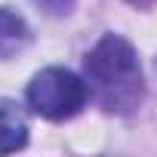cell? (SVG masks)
<instances>
[{
  "label": "cell",
  "mask_w": 157,
  "mask_h": 157,
  "mask_svg": "<svg viewBox=\"0 0 157 157\" xmlns=\"http://www.w3.org/2000/svg\"><path fill=\"white\" fill-rule=\"evenodd\" d=\"M86 86L99 96L108 111L129 114L142 102V65L132 43L120 34H105L83 59Z\"/></svg>",
  "instance_id": "obj_1"
},
{
  "label": "cell",
  "mask_w": 157,
  "mask_h": 157,
  "mask_svg": "<svg viewBox=\"0 0 157 157\" xmlns=\"http://www.w3.org/2000/svg\"><path fill=\"white\" fill-rule=\"evenodd\" d=\"M90 86L68 68H43L28 83V105L46 120H68L86 105Z\"/></svg>",
  "instance_id": "obj_2"
},
{
  "label": "cell",
  "mask_w": 157,
  "mask_h": 157,
  "mask_svg": "<svg viewBox=\"0 0 157 157\" xmlns=\"http://www.w3.org/2000/svg\"><path fill=\"white\" fill-rule=\"evenodd\" d=\"M28 145V120L13 102H0V154Z\"/></svg>",
  "instance_id": "obj_3"
},
{
  "label": "cell",
  "mask_w": 157,
  "mask_h": 157,
  "mask_svg": "<svg viewBox=\"0 0 157 157\" xmlns=\"http://www.w3.org/2000/svg\"><path fill=\"white\" fill-rule=\"evenodd\" d=\"M28 40H31L28 22L19 13L0 6V59H10V56L22 52L28 46Z\"/></svg>",
  "instance_id": "obj_4"
},
{
  "label": "cell",
  "mask_w": 157,
  "mask_h": 157,
  "mask_svg": "<svg viewBox=\"0 0 157 157\" xmlns=\"http://www.w3.org/2000/svg\"><path fill=\"white\" fill-rule=\"evenodd\" d=\"M34 3H37L46 16H68V13L74 10L77 0H34Z\"/></svg>",
  "instance_id": "obj_5"
}]
</instances>
